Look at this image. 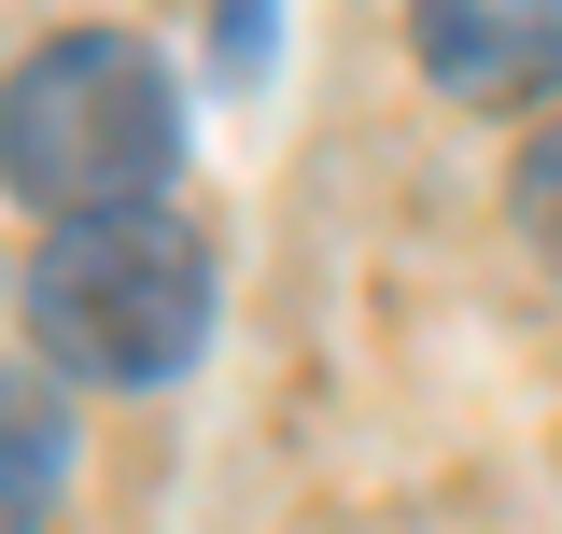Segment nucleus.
I'll use <instances>...</instances> for the list:
<instances>
[{"mask_svg": "<svg viewBox=\"0 0 562 534\" xmlns=\"http://www.w3.org/2000/svg\"><path fill=\"white\" fill-rule=\"evenodd\" d=\"M422 70L450 99H562V0H422Z\"/></svg>", "mask_w": 562, "mask_h": 534, "instance_id": "7ed1b4c3", "label": "nucleus"}, {"mask_svg": "<svg viewBox=\"0 0 562 534\" xmlns=\"http://www.w3.org/2000/svg\"><path fill=\"white\" fill-rule=\"evenodd\" d=\"M29 337H43V380H183L211 337V254L183 211H99L57 225L29 267Z\"/></svg>", "mask_w": 562, "mask_h": 534, "instance_id": "f03ea898", "label": "nucleus"}, {"mask_svg": "<svg viewBox=\"0 0 562 534\" xmlns=\"http://www.w3.org/2000/svg\"><path fill=\"white\" fill-rule=\"evenodd\" d=\"M520 240H535V267L562 281V99H549V127L520 141Z\"/></svg>", "mask_w": 562, "mask_h": 534, "instance_id": "39448f33", "label": "nucleus"}, {"mask_svg": "<svg viewBox=\"0 0 562 534\" xmlns=\"http://www.w3.org/2000/svg\"><path fill=\"white\" fill-rule=\"evenodd\" d=\"M70 478V394L43 366H0V534H43Z\"/></svg>", "mask_w": 562, "mask_h": 534, "instance_id": "20e7f679", "label": "nucleus"}, {"mask_svg": "<svg viewBox=\"0 0 562 534\" xmlns=\"http://www.w3.org/2000/svg\"><path fill=\"white\" fill-rule=\"evenodd\" d=\"M183 169V85L127 29H57L0 70V183L43 225H99V211H169Z\"/></svg>", "mask_w": 562, "mask_h": 534, "instance_id": "f257e3e1", "label": "nucleus"}]
</instances>
